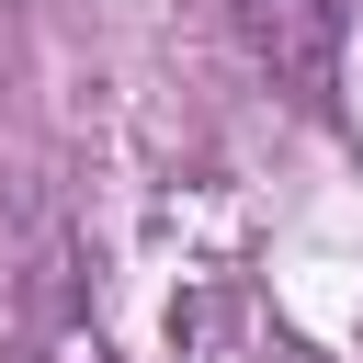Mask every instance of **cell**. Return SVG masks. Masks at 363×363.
<instances>
[{
    "mask_svg": "<svg viewBox=\"0 0 363 363\" xmlns=\"http://www.w3.org/2000/svg\"><path fill=\"white\" fill-rule=\"evenodd\" d=\"M340 23H352V0H238V34L261 45V68L306 113L340 102Z\"/></svg>",
    "mask_w": 363,
    "mask_h": 363,
    "instance_id": "obj_1",
    "label": "cell"
}]
</instances>
